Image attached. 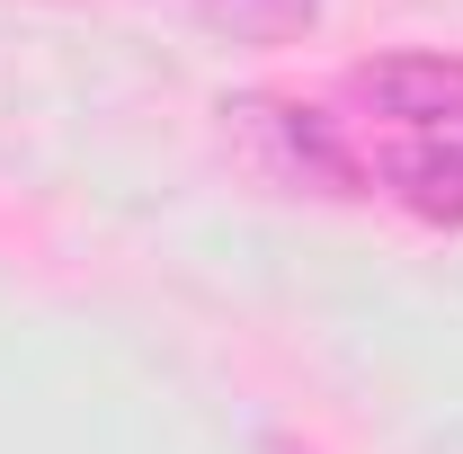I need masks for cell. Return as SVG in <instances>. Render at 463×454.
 Listing matches in <instances>:
<instances>
[{
	"instance_id": "obj_3",
	"label": "cell",
	"mask_w": 463,
	"mask_h": 454,
	"mask_svg": "<svg viewBox=\"0 0 463 454\" xmlns=\"http://www.w3.org/2000/svg\"><path fill=\"white\" fill-rule=\"evenodd\" d=\"M250 108H259V99H250ZM259 116H268V134H277V161H286V178H303V187H330V196H339V187H356V161L339 152V134H330L312 108H259Z\"/></svg>"
},
{
	"instance_id": "obj_1",
	"label": "cell",
	"mask_w": 463,
	"mask_h": 454,
	"mask_svg": "<svg viewBox=\"0 0 463 454\" xmlns=\"http://www.w3.org/2000/svg\"><path fill=\"white\" fill-rule=\"evenodd\" d=\"M374 116H402V125H446L463 116V62L446 54H392V62H356L347 80Z\"/></svg>"
},
{
	"instance_id": "obj_2",
	"label": "cell",
	"mask_w": 463,
	"mask_h": 454,
	"mask_svg": "<svg viewBox=\"0 0 463 454\" xmlns=\"http://www.w3.org/2000/svg\"><path fill=\"white\" fill-rule=\"evenodd\" d=\"M392 187H402L428 223H463V116L410 134L402 152H392Z\"/></svg>"
},
{
	"instance_id": "obj_4",
	"label": "cell",
	"mask_w": 463,
	"mask_h": 454,
	"mask_svg": "<svg viewBox=\"0 0 463 454\" xmlns=\"http://www.w3.org/2000/svg\"><path fill=\"white\" fill-rule=\"evenodd\" d=\"M170 9H187L214 36H250V45H277V36H294V27L321 18V0H170Z\"/></svg>"
}]
</instances>
